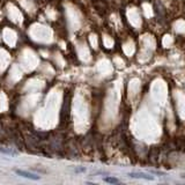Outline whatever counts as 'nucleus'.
Listing matches in <instances>:
<instances>
[{
  "label": "nucleus",
  "instance_id": "obj_1",
  "mask_svg": "<svg viewBox=\"0 0 185 185\" xmlns=\"http://www.w3.org/2000/svg\"><path fill=\"white\" fill-rule=\"evenodd\" d=\"M14 173L21 177H24V178H28V179H31V181H39L41 179V176L36 174H33L30 171H27V170H21V169H15Z\"/></svg>",
  "mask_w": 185,
  "mask_h": 185
},
{
  "label": "nucleus",
  "instance_id": "obj_2",
  "mask_svg": "<svg viewBox=\"0 0 185 185\" xmlns=\"http://www.w3.org/2000/svg\"><path fill=\"white\" fill-rule=\"evenodd\" d=\"M129 177L131 178H135V179H146V181H154V176L145 173H139V171H134V173H129Z\"/></svg>",
  "mask_w": 185,
  "mask_h": 185
},
{
  "label": "nucleus",
  "instance_id": "obj_3",
  "mask_svg": "<svg viewBox=\"0 0 185 185\" xmlns=\"http://www.w3.org/2000/svg\"><path fill=\"white\" fill-rule=\"evenodd\" d=\"M103 181H104L105 183H109V184H118V183H120V181L118 179V178H116V177H112V176L104 177V178H103Z\"/></svg>",
  "mask_w": 185,
  "mask_h": 185
},
{
  "label": "nucleus",
  "instance_id": "obj_4",
  "mask_svg": "<svg viewBox=\"0 0 185 185\" xmlns=\"http://www.w3.org/2000/svg\"><path fill=\"white\" fill-rule=\"evenodd\" d=\"M0 153H2V154H7V155H13V156H15V155H18V152H15V151H13V149H6V148H2V147H0Z\"/></svg>",
  "mask_w": 185,
  "mask_h": 185
},
{
  "label": "nucleus",
  "instance_id": "obj_5",
  "mask_svg": "<svg viewBox=\"0 0 185 185\" xmlns=\"http://www.w3.org/2000/svg\"><path fill=\"white\" fill-rule=\"evenodd\" d=\"M151 174H153V175H160V176L164 175L163 173H161V171H156V170H151Z\"/></svg>",
  "mask_w": 185,
  "mask_h": 185
},
{
  "label": "nucleus",
  "instance_id": "obj_6",
  "mask_svg": "<svg viewBox=\"0 0 185 185\" xmlns=\"http://www.w3.org/2000/svg\"><path fill=\"white\" fill-rule=\"evenodd\" d=\"M85 170H86L85 168H80V169H75V171H76V173H83Z\"/></svg>",
  "mask_w": 185,
  "mask_h": 185
},
{
  "label": "nucleus",
  "instance_id": "obj_7",
  "mask_svg": "<svg viewBox=\"0 0 185 185\" xmlns=\"http://www.w3.org/2000/svg\"><path fill=\"white\" fill-rule=\"evenodd\" d=\"M182 177H183V178H185V174H183V175H182Z\"/></svg>",
  "mask_w": 185,
  "mask_h": 185
}]
</instances>
